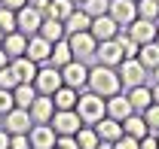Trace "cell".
Wrapping results in <instances>:
<instances>
[{
    "label": "cell",
    "instance_id": "cell-31",
    "mask_svg": "<svg viewBox=\"0 0 159 149\" xmlns=\"http://www.w3.org/2000/svg\"><path fill=\"white\" fill-rule=\"evenodd\" d=\"M138 19L159 21V0H138Z\"/></svg>",
    "mask_w": 159,
    "mask_h": 149
},
{
    "label": "cell",
    "instance_id": "cell-24",
    "mask_svg": "<svg viewBox=\"0 0 159 149\" xmlns=\"http://www.w3.org/2000/svg\"><path fill=\"white\" fill-rule=\"evenodd\" d=\"M55 100V110H77V100H80V92L70 88V85H61L58 92L52 94Z\"/></svg>",
    "mask_w": 159,
    "mask_h": 149
},
{
    "label": "cell",
    "instance_id": "cell-3",
    "mask_svg": "<svg viewBox=\"0 0 159 149\" xmlns=\"http://www.w3.org/2000/svg\"><path fill=\"white\" fill-rule=\"evenodd\" d=\"M119 79H122V88H135V85H147V76L150 70L141 64L138 58H122V64L116 67Z\"/></svg>",
    "mask_w": 159,
    "mask_h": 149
},
{
    "label": "cell",
    "instance_id": "cell-16",
    "mask_svg": "<svg viewBox=\"0 0 159 149\" xmlns=\"http://www.w3.org/2000/svg\"><path fill=\"white\" fill-rule=\"evenodd\" d=\"M52 116H55V100H52L49 94H37V100L31 104V119H34V125L52 122Z\"/></svg>",
    "mask_w": 159,
    "mask_h": 149
},
{
    "label": "cell",
    "instance_id": "cell-43",
    "mask_svg": "<svg viewBox=\"0 0 159 149\" xmlns=\"http://www.w3.org/2000/svg\"><path fill=\"white\" fill-rule=\"evenodd\" d=\"M28 6H37V9H43V12H46V6H49V0H28Z\"/></svg>",
    "mask_w": 159,
    "mask_h": 149
},
{
    "label": "cell",
    "instance_id": "cell-35",
    "mask_svg": "<svg viewBox=\"0 0 159 149\" xmlns=\"http://www.w3.org/2000/svg\"><path fill=\"white\" fill-rule=\"evenodd\" d=\"M0 31L3 34H12L16 31V12L6 9V6H0Z\"/></svg>",
    "mask_w": 159,
    "mask_h": 149
},
{
    "label": "cell",
    "instance_id": "cell-49",
    "mask_svg": "<svg viewBox=\"0 0 159 149\" xmlns=\"http://www.w3.org/2000/svg\"><path fill=\"white\" fill-rule=\"evenodd\" d=\"M3 37H6V34H3V31H0V46H3Z\"/></svg>",
    "mask_w": 159,
    "mask_h": 149
},
{
    "label": "cell",
    "instance_id": "cell-51",
    "mask_svg": "<svg viewBox=\"0 0 159 149\" xmlns=\"http://www.w3.org/2000/svg\"><path fill=\"white\" fill-rule=\"evenodd\" d=\"M74 3H77V6H80V3H83V0H74Z\"/></svg>",
    "mask_w": 159,
    "mask_h": 149
},
{
    "label": "cell",
    "instance_id": "cell-53",
    "mask_svg": "<svg viewBox=\"0 0 159 149\" xmlns=\"http://www.w3.org/2000/svg\"><path fill=\"white\" fill-rule=\"evenodd\" d=\"M135 3H138V0H135Z\"/></svg>",
    "mask_w": 159,
    "mask_h": 149
},
{
    "label": "cell",
    "instance_id": "cell-50",
    "mask_svg": "<svg viewBox=\"0 0 159 149\" xmlns=\"http://www.w3.org/2000/svg\"><path fill=\"white\" fill-rule=\"evenodd\" d=\"M156 43H159V28H156Z\"/></svg>",
    "mask_w": 159,
    "mask_h": 149
},
{
    "label": "cell",
    "instance_id": "cell-6",
    "mask_svg": "<svg viewBox=\"0 0 159 149\" xmlns=\"http://www.w3.org/2000/svg\"><path fill=\"white\" fill-rule=\"evenodd\" d=\"M58 137H77V131L83 128V122H80L77 110H55L52 116V122H49Z\"/></svg>",
    "mask_w": 159,
    "mask_h": 149
},
{
    "label": "cell",
    "instance_id": "cell-12",
    "mask_svg": "<svg viewBox=\"0 0 159 149\" xmlns=\"http://www.w3.org/2000/svg\"><path fill=\"white\" fill-rule=\"evenodd\" d=\"M49 55H52V43L46 37H28V49H25V58H31L34 64H49Z\"/></svg>",
    "mask_w": 159,
    "mask_h": 149
},
{
    "label": "cell",
    "instance_id": "cell-40",
    "mask_svg": "<svg viewBox=\"0 0 159 149\" xmlns=\"http://www.w3.org/2000/svg\"><path fill=\"white\" fill-rule=\"evenodd\" d=\"M55 149H80V143H77V137H58Z\"/></svg>",
    "mask_w": 159,
    "mask_h": 149
},
{
    "label": "cell",
    "instance_id": "cell-4",
    "mask_svg": "<svg viewBox=\"0 0 159 149\" xmlns=\"http://www.w3.org/2000/svg\"><path fill=\"white\" fill-rule=\"evenodd\" d=\"M43 19H46L43 9H37V6H21L19 12H16V31L25 34V37H34V34H40Z\"/></svg>",
    "mask_w": 159,
    "mask_h": 149
},
{
    "label": "cell",
    "instance_id": "cell-29",
    "mask_svg": "<svg viewBox=\"0 0 159 149\" xmlns=\"http://www.w3.org/2000/svg\"><path fill=\"white\" fill-rule=\"evenodd\" d=\"M77 9V3L74 0H49V6H46V15L49 19H58V21H64L70 12Z\"/></svg>",
    "mask_w": 159,
    "mask_h": 149
},
{
    "label": "cell",
    "instance_id": "cell-22",
    "mask_svg": "<svg viewBox=\"0 0 159 149\" xmlns=\"http://www.w3.org/2000/svg\"><path fill=\"white\" fill-rule=\"evenodd\" d=\"M25 49H28V37H25V34L12 31V34L3 37V52L9 55V61H12V58H21V55H25Z\"/></svg>",
    "mask_w": 159,
    "mask_h": 149
},
{
    "label": "cell",
    "instance_id": "cell-41",
    "mask_svg": "<svg viewBox=\"0 0 159 149\" xmlns=\"http://www.w3.org/2000/svg\"><path fill=\"white\" fill-rule=\"evenodd\" d=\"M0 6H6V9H12V12H19L21 6H28V0H0Z\"/></svg>",
    "mask_w": 159,
    "mask_h": 149
},
{
    "label": "cell",
    "instance_id": "cell-30",
    "mask_svg": "<svg viewBox=\"0 0 159 149\" xmlns=\"http://www.w3.org/2000/svg\"><path fill=\"white\" fill-rule=\"evenodd\" d=\"M77 143H80V149H98L101 137H98V131L92 128V125H83V128L77 131Z\"/></svg>",
    "mask_w": 159,
    "mask_h": 149
},
{
    "label": "cell",
    "instance_id": "cell-8",
    "mask_svg": "<svg viewBox=\"0 0 159 149\" xmlns=\"http://www.w3.org/2000/svg\"><path fill=\"white\" fill-rule=\"evenodd\" d=\"M67 43H70V52H74V58H77V61L95 58V52H98V40L92 37L89 31H83V34H70V37H67Z\"/></svg>",
    "mask_w": 159,
    "mask_h": 149
},
{
    "label": "cell",
    "instance_id": "cell-5",
    "mask_svg": "<svg viewBox=\"0 0 159 149\" xmlns=\"http://www.w3.org/2000/svg\"><path fill=\"white\" fill-rule=\"evenodd\" d=\"M61 85V70L58 67H52V64H40V70H37V79H34V88H37V94H52L58 92Z\"/></svg>",
    "mask_w": 159,
    "mask_h": 149
},
{
    "label": "cell",
    "instance_id": "cell-34",
    "mask_svg": "<svg viewBox=\"0 0 159 149\" xmlns=\"http://www.w3.org/2000/svg\"><path fill=\"white\" fill-rule=\"evenodd\" d=\"M141 116H144V122H147L150 134H159V104H150V107L141 113Z\"/></svg>",
    "mask_w": 159,
    "mask_h": 149
},
{
    "label": "cell",
    "instance_id": "cell-11",
    "mask_svg": "<svg viewBox=\"0 0 159 149\" xmlns=\"http://www.w3.org/2000/svg\"><path fill=\"white\" fill-rule=\"evenodd\" d=\"M28 140H31V149H55L58 134H55V128L49 122H40V125H31Z\"/></svg>",
    "mask_w": 159,
    "mask_h": 149
},
{
    "label": "cell",
    "instance_id": "cell-14",
    "mask_svg": "<svg viewBox=\"0 0 159 149\" xmlns=\"http://www.w3.org/2000/svg\"><path fill=\"white\" fill-rule=\"evenodd\" d=\"M122 49H119L116 40H104V43H98V52H95V61L98 64H107V67H119L122 64Z\"/></svg>",
    "mask_w": 159,
    "mask_h": 149
},
{
    "label": "cell",
    "instance_id": "cell-28",
    "mask_svg": "<svg viewBox=\"0 0 159 149\" xmlns=\"http://www.w3.org/2000/svg\"><path fill=\"white\" fill-rule=\"evenodd\" d=\"M138 61L147 67V70H156L159 67V43L153 40V43H144L141 46V52H138Z\"/></svg>",
    "mask_w": 159,
    "mask_h": 149
},
{
    "label": "cell",
    "instance_id": "cell-37",
    "mask_svg": "<svg viewBox=\"0 0 159 149\" xmlns=\"http://www.w3.org/2000/svg\"><path fill=\"white\" fill-rule=\"evenodd\" d=\"M16 107V97L12 92H6V88H0V116H6V113Z\"/></svg>",
    "mask_w": 159,
    "mask_h": 149
},
{
    "label": "cell",
    "instance_id": "cell-1",
    "mask_svg": "<svg viewBox=\"0 0 159 149\" xmlns=\"http://www.w3.org/2000/svg\"><path fill=\"white\" fill-rule=\"evenodd\" d=\"M122 88V79H119L116 67H107V64H95V67H89V92H95L98 97H113L119 94Z\"/></svg>",
    "mask_w": 159,
    "mask_h": 149
},
{
    "label": "cell",
    "instance_id": "cell-39",
    "mask_svg": "<svg viewBox=\"0 0 159 149\" xmlns=\"http://www.w3.org/2000/svg\"><path fill=\"white\" fill-rule=\"evenodd\" d=\"M9 149H31L28 134H12V137H9Z\"/></svg>",
    "mask_w": 159,
    "mask_h": 149
},
{
    "label": "cell",
    "instance_id": "cell-32",
    "mask_svg": "<svg viewBox=\"0 0 159 149\" xmlns=\"http://www.w3.org/2000/svg\"><path fill=\"white\" fill-rule=\"evenodd\" d=\"M107 6H110V0H83V3H80V9H83L86 15H92V19L107 15Z\"/></svg>",
    "mask_w": 159,
    "mask_h": 149
},
{
    "label": "cell",
    "instance_id": "cell-45",
    "mask_svg": "<svg viewBox=\"0 0 159 149\" xmlns=\"http://www.w3.org/2000/svg\"><path fill=\"white\" fill-rule=\"evenodd\" d=\"M6 64H9V55H6V52H3V46H0V70H3Z\"/></svg>",
    "mask_w": 159,
    "mask_h": 149
},
{
    "label": "cell",
    "instance_id": "cell-33",
    "mask_svg": "<svg viewBox=\"0 0 159 149\" xmlns=\"http://www.w3.org/2000/svg\"><path fill=\"white\" fill-rule=\"evenodd\" d=\"M116 43H119V49H122V55H125V58H138L141 46H138L132 37H129L125 31H119V34H116Z\"/></svg>",
    "mask_w": 159,
    "mask_h": 149
},
{
    "label": "cell",
    "instance_id": "cell-9",
    "mask_svg": "<svg viewBox=\"0 0 159 149\" xmlns=\"http://www.w3.org/2000/svg\"><path fill=\"white\" fill-rule=\"evenodd\" d=\"M31 110H21V107H12V110L3 116V131L12 137V134H28L31 131Z\"/></svg>",
    "mask_w": 159,
    "mask_h": 149
},
{
    "label": "cell",
    "instance_id": "cell-10",
    "mask_svg": "<svg viewBox=\"0 0 159 149\" xmlns=\"http://www.w3.org/2000/svg\"><path fill=\"white\" fill-rule=\"evenodd\" d=\"M61 82L64 85H70V88H83V85H89V67H86V61H70V64H64L61 67Z\"/></svg>",
    "mask_w": 159,
    "mask_h": 149
},
{
    "label": "cell",
    "instance_id": "cell-18",
    "mask_svg": "<svg viewBox=\"0 0 159 149\" xmlns=\"http://www.w3.org/2000/svg\"><path fill=\"white\" fill-rule=\"evenodd\" d=\"M92 128L98 131L101 143H116L119 137H122V122H116V119H110V116H104L101 122H95Z\"/></svg>",
    "mask_w": 159,
    "mask_h": 149
},
{
    "label": "cell",
    "instance_id": "cell-38",
    "mask_svg": "<svg viewBox=\"0 0 159 149\" xmlns=\"http://www.w3.org/2000/svg\"><path fill=\"white\" fill-rule=\"evenodd\" d=\"M113 149H141V140H138V137H129V134H122L116 143H113Z\"/></svg>",
    "mask_w": 159,
    "mask_h": 149
},
{
    "label": "cell",
    "instance_id": "cell-42",
    "mask_svg": "<svg viewBox=\"0 0 159 149\" xmlns=\"http://www.w3.org/2000/svg\"><path fill=\"white\" fill-rule=\"evenodd\" d=\"M141 149H159V140H156V134H147V137L141 140Z\"/></svg>",
    "mask_w": 159,
    "mask_h": 149
},
{
    "label": "cell",
    "instance_id": "cell-27",
    "mask_svg": "<svg viewBox=\"0 0 159 149\" xmlns=\"http://www.w3.org/2000/svg\"><path fill=\"white\" fill-rule=\"evenodd\" d=\"M12 97H16V107L21 110H31V104L37 100V88H34V82H21L12 88Z\"/></svg>",
    "mask_w": 159,
    "mask_h": 149
},
{
    "label": "cell",
    "instance_id": "cell-2",
    "mask_svg": "<svg viewBox=\"0 0 159 149\" xmlns=\"http://www.w3.org/2000/svg\"><path fill=\"white\" fill-rule=\"evenodd\" d=\"M77 116H80V122H83V125H95V122H101V119L107 116V100L98 97L95 92L80 94V100H77Z\"/></svg>",
    "mask_w": 159,
    "mask_h": 149
},
{
    "label": "cell",
    "instance_id": "cell-36",
    "mask_svg": "<svg viewBox=\"0 0 159 149\" xmlns=\"http://www.w3.org/2000/svg\"><path fill=\"white\" fill-rule=\"evenodd\" d=\"M16 85H19V79H16V73H12V67L6 64V67L0 70V88H6V92H12Z\"/></svg>",
    "mask_w": 159,
    "mask_h": 149
},
{
    "label": "cell",
    "instance_id": "cell-21",
    "mask_svg": "<svg viewBox=\"0 0 159 149\" xmlns=\"http://www.w3.org/2000/svg\"><path fill=\"white\" fill-rule=\"evenodd\" d=\"M89 28H92V15H86L80 6L64 19V34H67V37H70V34H83V31H89Z\"/></svg>",
    "mask_w": 159,
    "mask_h": 149
},
{
    "label": "cell",
    "instance_id": "cell-26",
    "mask_svg": "<svg viewBox=\"0 0 159 149\" xmlns=\"http://www.w3.org/2000/svg\"><path fill=\"white\" fill-rule=\"evenodd\" d=\"M70 61H74V52H70V43H67V37H64V40H58V43L52 46V55H49V64L61 70V67H64V64H70Z\"/></svg>",
    "mask_w": 159,
    "mask_h": 149
},
{
    "label": "cell",
    "instance_id": "cell-17",
    "mask_svg": "<svg viewBox=\"0 0 159 149\" xmlns=\"http://www.w3.org/2000/svg\"><path fill=\"white\" fill-rule=\"evenodd\" d=\"M9 67H12V73H16V79H19V85L21 82H34L37 79V70H40V64H34L31 58H12L9 61Z\"/></svg>",
    "mask_w": 159,
    "mask_h": 149
},
{
    "label": "cell",
    "instance_id": "cell-47",
    "mask_svg": "<svg viewBox=\"0 0 159 149\" xmlns=\"http://www.w3.org/2000/svg\"><path fill=\"white\" fill-rule=\"evenodd\" d=\"M150 76H153V85H159V67H156V70H150Z\"/></svg>",
    "mask_w": 159,
    "mask_h": 149
},
{
    "label": "cell",
    "instance_id": "cell-20",
    "mask_svg": "<svg viewBox=\"0 0 159 149\" xmlns=\"http://www.w3.org/2000/svg\"><path fill=\"white\" fill-rule=\"evenodd\" d=\"M132 113H135V110H132V104H129V97H125V94H113V97H107V116H110V119L125 122Z\"/></svg>",
    "mask_w": 159,
    "mask_h": 149
},
{
    "label": "cell",
    "instance_id": "cell-7",
    "mask_svg": "<svg viewBox=\"0 0 159 149\" xmlns=\"http://www.w3.org/2000/svg\"><path fill=\"white\" fill-rule=\"evenodd\" d=\"M107 15L116 21L119 28L125 31L132 21L138 19V3L135 0H110V6H107Z\"/></svg>",
    "mask_w": 159,
    "mask_h": 149
},
{
    "label": "cell",
    "instance_id": "cell-46",
    "mask_svg": "<svg viewBox=\"0 0 159 149\" xmlns=\"http://www.w3.org/2000/svg\"><path fill=\"white\" fill-rule=\"evenodd\" d=\"M150 92H153V104H159V85H150Z\"/></svg>",
    "mask_w": 159,
    "mask_h": 149
},
{
    "label": "cell",
    "instance_id": "cell-13",
    "mask_svg": "<svg viewBox=\"0 0 159 149\" xmlns=\"http://www.w3.org/2000/svg\"><path fill=\"white\" fill-rule=\"evenodd\" d=\"M156 28H159V21H144V19H135L129 28H125V34L135 40L138 46H144V43H153L156 40Z\"/></svg>",
    "mask_w": 159,
    "mask_h": 149
},
{
    "label": "cell",
    "instance_id": "cell-44",
    "mask_svg": "<svg viewBox=\"0 0 159 149\" xmlns=\"http://www.w3.org/2000/svg\"><path fill=\"white\" fill-rule=\"evenodd\" d=\"M0 149H9V134L0 128Z\"/></svg>",
    "mask_w": 159,
    "mask_h": 149
},
{
    "label": "cell",
    "instance_id": "cell-48",
    "mask_svg": "<svg viewBox=\"0 0 159 149\" xmlns=\"http://www.w3.org/2000/svg\"><path fill=\"white\" fill-rule=\"evenodd\" d=\"M98 149H113V143H101V146Z\"/></svg>",
    "mask_w": 159,
    "mask_h": 149
},
{
    "label": "cell",
    "instance_id": "cell-15",
    "mask_svg": "<svg viewBox=\"0 0 159 149\" xmlns=\"http://www.w3.org/2000/svg\"><path fill=\"white\" fill-rule=\"evenodd\" d=\"M119 31H122V28H119L110 15H98V19H92V28H89V34L98 40V43H104V40H116Z\"/></svg>",
    "mask_w": 159,
    "mask_h": 149
},
{
    "label": "cell",
    "instance_id": "cell-23",
    "mask_svg": "<svg viewBox=\"0 0 159 149\" xmlns=\"http://www.w3.org/2000/svg\"><path fill=\"white\" fill-rule=\"evenodd\" d=\"M40 37H46L52 46L58 43V40H64L67 34H64V21H58V19H43V24H40Z\"/></svg>",
    "mask_w": 159,
    "mask_h": 149
},
{
    "label": "cell",
    "instance_id": "cell-25",
    "mask_svg": "<svg viewBox=\"0 0 159 149\" xmlns=\"http://www.w3.org/2000/svg\"><path fill=\"white\" fill-rule=\"evenodd\" d=\"M122 134H129V137H138V140H144L147 134H150V128H147V122H144V116L141 113H132L125 122H122Z\"/></svg>",
    "mask_w": 159,
    "mask_h": 149
},
{
    "label": "cell",
    "instance_id": "cell-19",
    "mask_svg": "<svg viewBox=\"0 0 159 149\" xmlns=\"http://www.w3.org/2000/svg\"><path fill=\"white\" fill-rule=\"evenodd\" d=\"M125 97H129V104H132V110H135V113H144L150 104H153V92H150V85L125 88Z\"/></svg>",
    "mask_w": 159,
    "mask_h": 149
},
{
    "label": "cell",
    "instance_id": "cell-52",
    "mask_svg": "<svg viewBox=\"0 0 159 149\" xmlns=\"http://www.w3.org/2000/svg\"><path fill=\"white\" fill-rule=\"evenodd\" d=\"M156 140H159V134H156Z\"/></svg>",
    "mask_w": 159,
    "mask_h": 149
}]
</instances>
